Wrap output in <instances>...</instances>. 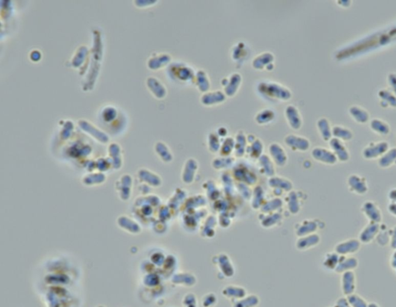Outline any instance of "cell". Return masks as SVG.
Returning a JSON list of instances; mask_svg holds the SVG:
<instances>
[{"label":"cell","mask_w":396,"mask_h":307,"mask_svg":"<svg viewBox=\"0 0 396 307\" xmlns=\"http://www.w3.org/2000/svg\"><path fill=\"white\" fill-rule=\"evenodd\" d=\"M258 92L264 99L273 102H287L292 98L291 91L277 82L268 81L260 82Z\"/></svg>","instance_id":"6da1fadb"},{"label":"cell","mask_w":396,"mask_h":307,"mask_svg":"<svg viewBox=\"0 0 396 307\" xmlns=\"http://www.w3.org/2000/svg\"><path fill=\"white\" fill-rule=\"evenodd\" d=\"M362 214L368 219V222L376 224H381L383 221V214L379 206L373 200H366L363 202L361 207Z\"/></svg>","instance_id":"7a4b0ae2"},{"label":"cell","mask_w":396,"mask_h":307,"mask_svg":"<svg viewBox=\"0 0 396 307\" xmlns=\"http://www.w3.org/2000/svg\"><path fill=\"white\" fill-rule=\"evenodd\" d=\"M361 243L358 239H348L339 242L335 246V252L342 257L354 256L361 248Z\"/></svg>","instance_id":"3957f363"},{"label":"cell","mask_w":396,"mask_h":307,"mask_svg":"<svg viewBox=\"0 0 396 307\" xmlns=\"http://www.w3.org/2000/svg\"><path fill=\"white\" fill-rule=\"evenodd\" d=\"M381 224L368 222V224L363 227L362 230L360 232L359 236H358V239L361 244L369 245L373 241H375L378 236L380 229H381Z\"/></svg>","instance_id":"277c9868"},{"label":"cell","mask_w":396,"mask_h":307,"mask_svg":"<svg viewBox=\"0 0 396 307\" xmlns=\"http://www.w3.org/2000/svg\"><path fill=\"white\" fill-rule=\"evenodd\" d=\"M275 56L270 52H266L253 59L252 67L258 70L271 71L274 69Z\"/></svg>","instance_id":"5b68a950"},{"label":"cell","mask_w":396,"mask_h":307,"mask_svg":"<svg viewBox=\"0 0 396 307\" xmlns=\"http://www.w3.org/2000/svg\"><path fill=\"white\" fill-rule=\"evenodd\" d=\"M348 190L356 195H365L368 192V185L365 179L351 175L348 180Z\"/></svg>","instance_id":"8992f818"},{"label":"cell","mask_w":396,"mask_h":307,"mask_svg":"<svg viewBox=\"0 0 396 307\" xmlns=\"http://www.w3.org/2000/svg\"><path fill=\"white\" fill-rule=\"evenodd\" d=\"M341 283L344 295L348 296L355 293L357 288V277L355 272H347L342 274Z\"/></svg>","instance_id":"52a82bcc"},{"label":"cell","mask_w":396,"mask_h":307,"mask_svg":"<svg viewBox=\"0 0 396 307\" xmlns=\"http://www.w3.org/2000/svg\"><path fill=\"white\" fill-rule=\"evenodd\" d=\"M285 116L291 129L297 131L301 128V115L296 106L292 105L287 106L285 109Z\"/></svg>","instance_id":"ba28073f"},{"label":"cell","mask_w":396,"mask_h":307,"mask_svg":"<svg viewBox=\"0 0 396 307\" xmlns=\"http://www.w3.org/2000/svg\"><path fill=\"white\" fill-rule=\"evenodd\" d=\"M242 82V77L238 73H235L230 76L229 79H226V84L225 86V94L227 97L232 98L236 95L239 90Z\"/></svg>","instance_id":"9c48e42d"},{"label":"cell","mask_w":396,"mask_h":307,"mask_svg":"<svg viewBox=\"0 0 396 307\" xmlns=\"http://www.w3.org/2000/svg\"><path fill=\"white\" fill-rule=\"evenodd\" d=\"M227 96L225 92L221 91H215V92H208L204 94L201 99V102L206 106H212V105L222 104L226 101Z\"/></svg>","instance_id":"30bf717a"},{"label":"cell","mask_w":396,"mask_h":307,"mask_svg":"<svg viewBox=\"0 0 396 307\" xmlns=\"http://www.w3.org/2000/svg\"><path fill=\"white\" fill-rule=\"evenodd\" d=\"M359 266V261L355 256L342 257L338 264L335 272L338 274H343L347 272H355Z\"/></svg>","instance_id":"8fae6325"},{"label":"cell","mask_w":396,"mask_h":307,"mask_svg":"<svg viewBox=\"0 0 396 307\" xmlns=\"http://www.w3.org/2000/svg\"><path fill=\"white\" fill-rule=\"evenodd\" d=\"M285 142L293 149L306 150L309 148V142L303 137L296 135H289L285 138Z\"/></svg>","instance_id":"7c38bea8"},{"label":"cell","mask_w":396,"mask_h":307,"mask_svg":"<svg viewBox=\"0 0 396 307\" xmlns=\"http://www.w3.org/2000/svg\"><path fill=\"white\" fill-rule=\"evenodd\" d=\"M195 85L201 92L205 94L209 92L211 89L210 79L205 70H199L196 72Z\"/></svg>","instance_id":"4fadbf2b"},{"label":"cell","mask_w":396,"mask_h":307,"mask_svg":"<svg viewBox=\"0 0 396 307\" xmlns=\"http://www.w3.org/2000/svg\"><path fill=\"white\" fill-rule=\"evenodd\" d=\"M276 118V114L271 109H263L257 113L255 122L259 125H267L273 122Z\"/></svg>","instance_id":"5bb4252c"},{"label":"cell","mask_w":396,"mask_h":307,"mask_svg":"<svg viewBox=\"0 0 396 307\" xmlns=\"http://www.w3.org/2000/svg\"><path fill=\"white\" fill-rule=\"evenodd\" d=\"M375 241H376L377 244L381 247H386V246H389L390 228L385 225H383V223L381 224V229L378 232Z\"/></svg>","instance_id":"9a60e30c"},{"label":"cell","mask_w":396,"mask_h":307,"mask_svg":"<svg viewBox=\"0 0 396 307\" xmlns=\"http://www.w3.org/2000/svg\"><path fill=\"white\" fill-rule=\"evenodd\" d=\"M270 152L277 161H286V154L283 148L279 144L273 143L270 145Z\"/></svg>","instance_id":"2e32d148"},{"label":"cell","mask_w":396,"mask_h":307,"mask_svg":"<svg viewBox=\"0 0 396 307\" xmlns=\"http://www.w3.org/2000/svg\"><path fill=\"white\" fill-rule=\"evenodd\" d=\"M348 302L351 307H368V305L367 304L366 301L363 299L361 296L357 294L354 293L352 295H348L347 296Z\"/></svg>","instance_id":"e0dca14e"},{"label":"cell","mask_w":396,"mask_h":307,"mask_svg":"<svg viewBox=\"0 0 396 307\" xmlns=\"http://www.w3.org/2000/svg\"><path fill=\"white\" fill-rule=\"evenodd\" d=\"M342 259V256H340L336 252L335 253L329 254L327 256V260L326 261V266L331 269L336 270L338 267V264Z\"/></svg>","instance_id":"ac0fdd59"},{"label":"cell","mask_w":396,"mask_h":307,"mask_svg":"<svg viewBox=\"0 0 396 307\" xmlns=\"http://www.w3.org/2000/svg\"><path fill=\"white\" fill-rule=\"evenodd\" d=\"M208 142H209L210 149H213V150H218L219 149V135L217 134V132H212V133L209 134Z\"/></svg>","instance_id":"d6986e66"},{"label":"cell","mask_w":396,"mask_h":307,"mask_svg":"<svg viewBox=\"0 0 396 307\" xmlns=\"http://www.w3.org/2000/svg\"><path fill=\"white\" fill-rule=\"evenodd\" d=\"M390 247L395 250L396 249V225L390 228Z\"/></svg>","instance_id":"ffe728a7"},{"label":"cell","mask_w":396,"mask_h":307,"mask_svg":"<svg viewBox=\"0 0 396 307\" xmlns=\"http://www.w3.org/2000/svg\"><path fill=\"white\" fill-rule=\"evenodd\" d=\"M389 265L391 269L396 274V249L395 250H393V253L390 256Z\"/></svg>","instance_id":"44dd1931"},{"label":"cell","mask_w":396,"mask_h":307,"mask_svg":"<svg viewBox=\"0 0 396 307\" xmlns=\"http://www.w3.org/2000/svg\"><path fill=\"white\" fill-rule=\"evenodd\" d=\"M388 199L389 200V203L396 204V188H393L389 190L388 194Z\"/></svg>","instance_id":"7402d4cb"},{"label":"cell","mask_w":396,"mask_h":307,"mask_svg":"<svg viewBox=\"0 0 396 307\" xmlns=\"http://www.w3.org/2000/svg\"><path fill=\"white\" fill-rule=\"evenodd\" d=\"M387 210H388V212L389 213L391 216H393V217L396 218V204H394V203H389L388 207H387Z\"/></svg>","instance_id":"603a6c76"},{"label":"cell","mask_w":396,"mask_h":307,"mask_svg":"<svg viewBox=\"0 0 396 307\" xmlns=\"http://www.w3.org/2000/svg\"><path fill=\"white\" fill-rule=\"evenodd\" d=\"M227 133H228V131H227V129L224 128V127L219 128V129H218V132H217V134H218L219 136L220 135H221V136H225V135H227Z\"/></svg>","instance_id":"cb8c5ba5"},{"label":"cell","mask_w":396,"mask_h":307,"mask_svg":"<svg viewBox=\"0 0 396 307\" xmlns=\"http://www.w3.org/2000/svg\"><path fill=\"white\" fill-rule=\"evenodd\" d=\"M368 307H379V305L378 304L375 303V302H372V303L368 304Z\"/></svg>","instance_id":"d4e9b609"}]
</instances>
